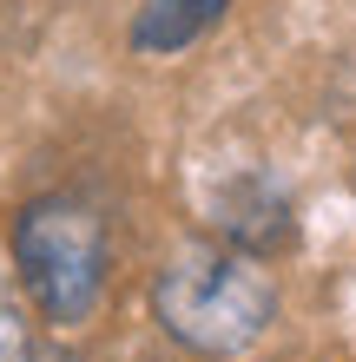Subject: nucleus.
<instances>
[{"label":"nucleus","mask_w":356,"mask_h":362,"mask_svg":"<svg viewBox=\"0 0 356 362\" xmlns=\"http://www.w3.org/2000/svg\"><path fill=\"white\" fill-rule=\"evenodd\" d=\"M152 316L178 349L205 362H231L270 329L277 276L264 270V257H251L238 244L198 238V244H178L152 270Z\"/></svg>","instance_id":"nucleus-1"},{"label":"nucleus","mask_w":356,"mask_h":362,"mask_svg":"<svg viewBox=\"0 0 356 362\" xmlns=\"http://www.w3.org/2000/svg\"><path fill=\"white\" fill-rule=\"evenodd\" d=\"M13 270L27 284L33 310L53 329L86 323L106 296V270H113V244H106V218L79 198V191H40L20 204L13 218Z\"/></svg>","instance_id":"nucleus-2"},{"label":"nucleus","mask_w":356,"mask_h":362,"mask_svg":"<svg viewBox=\"0 0 356 362\" xmlns=\"http://www.w3.org/2000/svg\"><path fill=\"white\" fill-rule=\"evenodd\" d=\"M212 238L251 250V257H277V250L297 244V204L284 198L270 178H231L212 198Z\"/></svg>","instance_id":"nucleus-3"},{"label":"nucleus","mask_w":356,"mask_h":362,"mask_svg":"<svg viewBox=\"0 0 356 362\" xmlns=\"http://www.w3.org/2000/svg\"><path fill=\"white\" fill-rule=\"evenodd\" d=\"M231 0H139L132 13V53H185L192 40H205L224 20Z\"/></svg>","instance_id":"nucleus-4"},{"label":"nucleus","mask_w":356,"mask_h":362,"mask_svg":"<svg viewBox=\"0 0 356 362\" xmlns=\"http://www.w3.org/2000/svg\"><path fill=\"white\" fill-rule=\"evenodd\" d=\"M0 362H27V329L13 310H0Z\"/></svg>","instance_id":"nucleus-5"}]
</instances>
